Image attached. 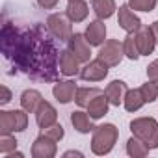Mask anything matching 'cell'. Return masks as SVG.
Segmentation results:
<instances>
[{"mask_svg":"<svg viewBox=\"0 0 158 158\" xmlns=\"http://www.w3.org/2000/svg\"><path fill=\"white\" fill-rule=\"evenodd\" d=\"M56 37L43 24L17 26L4 23L0 48L15 73H24L35 82H58L60 78V50Z\"/></svg>","mask_w":158,"mask_h":158,"instance_id":"1","label":"cell"},{"mask_svg":"<svg viewBox=\"0 0 158 158\" xmlns=\"http://www.w3.org/2000/svg\"><path fill=\"white\" fill-rule=\"evenodd\" d=\"M117 136H119V130L112 123H104V125L95 127L93 138H91V152L97 154V156L108 154L114 149V145L117 141Z\"/></svg>","mask_w":158,"mask_h":158,"instance_id":"2","label":"cell"},{"mask_svg":"<svg viewBox=\"0 0 158 158\" xmlns=\"http://www.w3.org/2000/svg\"><path fill=\"white\" fill-rule=\"evenodd\" d=\"M132 136L139 138L149 149H158V121L154 117H138L130 123Z\"/></svg>","mask_w":158,"mask_h":158,"instance_id":"3","label":"cell"},{"mask_svg":"<svg viewBox=\"0 0 158 158\" xmlns=\"http://www.w3.org/2000/svg\"><path fill=\"white\" fill-rule=\"evenodd\" d=\"M28 128L26 110H0V134H13Z\"/></svg>","mask_w":158,"mask_h":158,"instance_id":"4","label":"cell"},{"mask_svg":"<svg viewBox=\"0 0 158 158\" xmlns=\"http://www.w3.org/2000/svg\"><path fill=\"white\" fill-rule=\"evenodd\" d=\"M71 19L67 15L61 13H52L47 19V28L50 30V34L60 39V41H69V37L73 35V26H71Z\"/></svg>","mask_w":158,"mask_h":158,"instance_id":"5","label":"cell"},{"mask_svg":"<svg viewBox=\"0 0 158 158\" xmlns=\"http://www.w3.org/2000/svg\"><path fill=\"white\" fill-rule=\"evenodd\" d=\"M123 56H125V50H123V43L119 39H106L101 45V50L97 54V58H101L110 67L119 65L121 60H123Z\"/></svg>","mask_w":158,"mask_h":158,"instance_id":"6","label":"cell"},{"mask_svg":"<svg viewBox=\"0 0 158 158\" xmlns=\"http://www.w3.org/2000/svg\"><path fill=\"white\" fill-rule=\"evenodd\" d=\"M108 63H104L101 58L89 60L82 69H80V78L86 82H101L108 76Z\"/></svg>","mask_w":158,"mask_h":158,"instance_id":"7","label":"cell"},{"mask_svg":"<svg viewBox=\"0 0 158 158\" xmlns=\"http://www.w3.org/2000/svg\"><path fill=\"white\" fill-rule=\"evenodd\" d=\"M67 48H71L82 63H88L91 58V45L84 34H73L67 41Z\"/></svg>","mask_w":158,"mask_h":158,"instance_id":"8","label":"cell"},{"mask_svg":"<svg viewBox=\"0 0 158 158\" xmlns=\"http://www.w3.org/2000/svg\"><path fill=\"white\" fill-rule=\"evenodd\" d=\"M117 24L127 32V34H134L141 28V21L139 17L132 11V8L128 4L119 6V15H117Z\"/></svg>","mask_w":158,"mask_h":158,"instance_id":"9","label":"cell"},{"mask_svg":"<svg viewBox=\"0 0 158 158\" xmlns=\"http://www.w3.org/2000/svg\"><path fill=\"white\" fill-rule=\"evenodd\" d=\"M134 37H136V43H138V48H139L141 56H149V54L154 52L156 37H154V32H152L151 26H141L138 32H134Z\"/></svg>","mask_w":158,"mask_h":158,"instance_id":"10","label":"cell"},{"mask_svg":"<svg viewBox=\"0 0 158 158\" xmlns=\"http://www.w3.org/2000/svg\"><path fill=\"white\" fill-rule=\"evenodd\" d=\"M58 152L56 141L45 134H41L34 143H32V156L34 158H54Z\"/></svg>","mask_w":158,"mask_h":158,"instance_id":"11","label":"cell"},{"mask_svg":"<svg viewBox=\"0 0 158 158\" xmlns=\"http://www.w3.org/2000/svg\"><path fill=\"white\" fill-rule=\"evenodd\" d=\"M80 60L71 48H65L60 52V73L63 76H76L80 74Z\"/></svg>","mask_w":158,"mask_h":158,"instance_id":"12","label":"cell"},{"mask_svg":"<svg viewBox=\"0 0 158 158\" xmlns=\"http://www.w3.org/2000/svg\"><path fill=\"white\" fill-rule=\"evenodd\" d=\"M35 123H37L39 128H47V127L58 123V112H56V108L48 101H45V99L41 101V104L35 110Z\"/></svg>","mask_w":158,"mask_h":158,"instance_id":"13","label":"cell"},{"mask_svg":"<svg viewBox=\"0 0 158 158\" xmlns=\"http://www.w3.org/2000/svg\"><path fill=\"white\" fill-rule=\"evenodd\" d=\"M76 84L73 80H63V82H56L52 88V95L58 102L61 104H69L71 101H74L76 97Z\"/></svg>","mask_w":158,"mask_h":158,"instance_id":"14","label":"cell"},{"mask_svg":"<svg viewBox=\"0 0 158 158\" xmlns=\"http://www.w3.org/2000/svg\"><path fill=\"white\" fill-rule=\"evenodd\" d=\"M84 35H86V39L89 41L91 47H101V45L106 41V24H104L101 19L91 21V23L88 24Z\"/></svg>","mask_w":158,"mask_h":158,"instance_id":"15","label":"cell"},{"mask_svg":"<svg viewBox=\"0 0 158 158\" xmlns=\"http://www.w3.org/2000/svg\"><path fill=\"white\" fill-rule=\"evenodd\" d=\"M65 15L73 23H82L89 15V6L86 4V0H71L65 8Z\"/></svg>","mask_w":158,"mask_h":158,"instance_id":"16","label":"cell"},{"mask_svg":"<svg viewBox=\"0 0 158 158\" xmlns=\"http://www.w3.org/2000/svg\"><path fill=\"white\" fill-rule=\"evenodd\" d=\"M71 125L76 132L80 134H89L95 130V125H93V119L89 117V114L82 112V110H76L71 114Z\"/></svg>","mask_w":158,"mask_h":158,"instance_id":"17","label":"cell"},{"mask_svg":"<svg viewBox=\"0 0 158 158\" xmlns=\"http://www.w3.org/2000/svg\"><path fill=\"white\" fill-rule=\"evenodd\" d=\"M127 91H128V88H127V84L123 80H112L106 86V89H104V93H106V97H108L112 106H119L125 101Z\"/></svg>","mask_w":158,"mask_h":158,"instance_id":"18","label":"cell"},{"mask_svg":"<svg viewBox=\"0 0 158 158\" xmlns=\"http://www.w3.org/2000/svg\"><path fill=\"white\" fill-rule=\"evenodd\" d=\"M108 106H110V101H108L106 93H101L88 104V114L91 119H101L108 114Z\"/></svg>","mask_w":158,"mask_h":158,"instance_id":"19","label":"cell"},{"mask_svg":"<svg viewBox=\"0 0 158 158\" xmlns=\"http://www.w3.org/2000/svg\"><path fill=\"white\" fill-rule=\"evenodd\" d=\"M41 101H43V95L37 89H24L21 95V108L26 110L28 114H35Z\"/></svg>","mask_w":158,"mask_h":158,"instance_id":"20","label":"cell"},{"mask_svg":"<svg viewBox=\"0 0 158 158\" xmlns=\"http://www.w3.org/2000/svg\"><path fill=\"white\" fill-rule=\"evenodd\" d=\"M91 8H93V13L97 15V19H101V21L110 19L117 10L115 0H93Z\"/></svg>","mask_w":158,"mask_h":158,"instance_id":"21","label":"cell"},{"mask_svg":"<svg viewBox=\"0 0 158 158\" xmlns=\"http://www.w3.org/2000/svg\"><path fill=\"white\" fill-rule=\"evenodd\" d=\"M123 104H125V110L127 112H138L145 104V99H143L141 89H128L127 95H125Z\"/></svg>","mask_w":158,"mask_h":158,"instance_id":"22","label":"cell"},{"mask_svg":"<svg viewBox=\"0 0 158 158\" xmlns=\"http://www.w3.org/2000/svg\"><path fill=\"white\" fill-rule=\"evenodd\" d=\"M149 151H151L149 145L145 141H141L139 138H136V136H132L127 141V154L132 156V158H143V156L149 154Z\"/></svg>","mask_w":158,"mask_h":158,"instance_id":"23","label":"cell"},{"mask_svg":"<svg viewBox=\"0 0 158 158\" xmlns=\"http://www.w3.org/2000/svg\"><path fill=\"white\" fill-rule=\"evenodd\" d=\"M101 93H104V91L99 89V88H78L74 101H76V104L80 106V108H88V104H89L97 95H101Z\"/></svg>","mask_w":158,"mask_h":158,"instance_id":"24","label":"cell"},{"mask_svg":"<svg viewBox=\"0 0 158 158\" xmlns=\"http://www.w3.org/2000/svg\"><path fill=\"white\" fill-rule=\"evenodd\" d=\"M123 50H125V56L132 61H136L141 54H139V48H138V43H136V37L134 34H128L123 41Z\"/></svg>","mask_w":158,"mask_h":158,"instance_id":"25","label":"cell"},{"mask_svg":"<svg viewBox=\"0 0 158 158\" xmlns=\"http://www.w3.org/2000/svg\"><path fill=\"white\" fill-rule=\"evenodd\" d=\"M139 89H141V93H143L145 102H152V101H156V99H158V82L149 80V82H147V84H143Z\"/></svg>","mask_w":158,"mask_h":158,"instance_id":"26","label":"cell"},{"mask_svg":"<svg viewBox=\"0 0 158 158\" xmlns=\"http://www.w3.org/2000/svg\"><path fill=\"white\" fill-rule=\"evenodd\" d=\"M17 149V139L11 134H0V152L10 154Z\"/></svg>","mask_w":158,"mask_h":158,"instance_id":"27","label":"cell"},{"mask_svg":"<svg viewBox=\"0 0 158 158\" xmlns=\"http://www.w3.org/2000/svg\"><path fill=\"white\" fill-rule=\"evenodd\" d=\"M158 0H128V6L134 11H152Z\"/></svg>","mask_w":158,"mask_h":158,"instance_id":"28","label":"cell"},{"mask_svg":"<svg viewBox=\"0 0 158 158\" xmlns=\"http://www.w3.org/2000/svg\"><path fill=\"white\" fill-rule=\"evenodd\" d=\"M43 134H45V136H48V138H52L54 141H60V139H63L65 130H63V127H61V125L54 123V125H50V127L43 128Z\"/></svg>","mask_w":158,"mask_h":158,"instance_id":"29","label":"cell"},{"mask_svg":"<svg viewBox=\"0 0 158 158\" xmlns=\"http://www.w3.org/2000/svg\"><path fill=\"white\" fill-rule=\"evenodd\" d=\"M147 78L152 82H158V60H154L147 65Z\"/></svg>","mask_w":158,"mask_h":158,"instance_id":"30","label":"cell"},{"mask_svg":"<svg viewBox=\"0 0 158 158\" xmlns=\"http://www.w3.org/2000/svg\"><path fill=\"white\" fill-rule=\"evenodd\" d=\"M35 2H37V6L43 8V10H54V8L58 6L60 0H35Z\"/></svg>","mask_w":158,"mask_h":158,"instance_id":"31","label":"cell"},{"mask_svg":"<svg viewBox=\"0 0 158 158\" xmlns=\"http://www.w3.org/2000/svg\"><path fill=\"white\" fill-rule=\"evenodd\" d=\"M0 91H2V99H0V102L2 104H8L11 101V91L6 88V86H0Z\"/></svg>","mask_w":158,"mask_h":158,"instance_id":"32","label":"cell"},{"mask_svg":"<svg viewBox=\"0 0 158 158\" xmlns=\"http://www.w3.org/2000/svg\"><path fill=\"white\" fill-rule=\"evenodd\" d=\"M63 156H78V158H82L84 154H82L80 151H67V152H65Z\"/></svg>","mask_w":158,"mask_h":158,"instance_id":"33","label":"cell"},{"mask_svg":"<svg viewBox=\"0 0 158 158\" xmlns=\"http://www.w3.org/2000/svg\"><path fill=\"white\" fill-rule=\"evenodd\" d=\"M6 158H24V154H23V152H19V151H17V152L13 151V152H10V154H6Z\"/></svg>","mask_w":158,"mask_h":158,"instance_id":"34","label":"cell"},{"mask_svg":"<svg viewBox=\"0 0 158 158\" xmlns=\"http://www.w3.org/2000/svg\"><path fill=\"white\" fill-rule=\"evenodd\" d=\"M151 28H152V32H154V37H156V45H158V21H154V23L151 24Z\"/></svg>","mask_w":158,"mask_h":158,"instance_id":"35","label":"cell"},{"mask_svg":"<svg viewBox=\"0 0 158 158\" xmlns=\"http://www.w3.org/2000/svg\"><path fill=\"white\" fill-rule=\"evenodd\" d=\"M69 2H71V0H69Z\"/></svg>","mask_w":158,"mask_h":158,"instance_id":"36","label":"cell"}]
</instances>
